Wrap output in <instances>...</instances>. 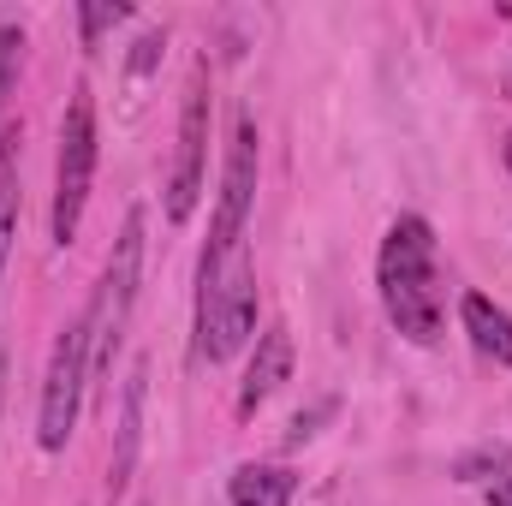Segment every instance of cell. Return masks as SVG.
Wrapping results in <instances>:
<instances>
[{"label":"cell","mask_w":512,"mask_h":506,"mask_svg":"<svg viewBox=\"0 0 512 506\" xmlns=\"http://www.w3.org/2000/svg\"><path fill=\"white\" fill-rule=\"evenodd\" d=\"M376 292H382L387 322L411 346H435L447 328V298H441V251L435 227L423 215H399L376 256Z\"/></svg>","instance_id":"6da1fadb"},{"label":"cell","mask_w":512,"mask_h":506,"mask_svg":"<svg viewBox=\"0 0 512 506\" xmlns=\"http://www.w3.org/2000/svg\"><path fill=\"white\" fill-rule=\"evenodd\" d=\"M256 340V262L245 239H215L197 256V358L227 364Z\"/></svg>","instance_id":"7a4b0ae2"},{"label":"cell","mask_w":512,"mask_h":506,"mask_svg":"<svg viewBox=\"0 0 512 506\" xmlns=\"http://www.w3.org/2000/svg\"><path fill=\"white\" fill-rule=\"evenodd\" d=\"M137 286H143V209H126V227L108 251V268L84 304V328H90V381L114 376V358L126 346L131 328V304H137Z\"/></svg>","instance_id":"3957f363"},{"label":"cell","mask_w":512,"mask_h":506,"mask_svg":"<svg viewBox=\"0 0 512 506\" xmlns=\"http://www.w3.org/2000/svg\"><path fill=\"white\" fill-rule=\"evenodd\" d=\"M96 155H102V131H96V96L90 84L72 90L66 120H60V155H54V209H48V239L66 251L84 227L90 209V185H96Z\"/></svg>","instance_id":"277c9868"},{"label":"cell","mask_w":512,"mask_h":506,"mask_svg":"<svg viewBox=\"0 0 512 506\" xmlns=\"http://www.w3.org/2000/svg\"><path fill=\"white\" fill-rule=\"evenodd\" d=\"M84 387H90V328L84 316H72L48 352V376H42V405H36V447L42 453H66L78 411H84Z\"/></svg>","instance_id":"5b68a950"},{"label":"cell","mask_w":512,"mask_h":506,"mask_svg":"<svg viewBox=\"0 0 512 506\" xmlns=\"http://www.w3.org/2000/svg\"><path fill=\"white\" fill-rule=\"evenodd\" d=\"M209 179V60H197L185 102H179V143H173V173H167V221L185 227L203 203Z\"/></svg>","instance_id":"8992f818"},{"label":"cell","mask_w":512,"mask_h":506,"mask_svg":"<svg viewBox=\"0 0 512 506\" xmlns=\"http://www.w3.org/2000/svg\"><path fill=\"white\" fill-rule=\"evenodd\" d=\"M256 161H262V149H256V120L239 114V120H233V143H227V167H221L215 221H209L215 239H245L251 209H256Z\"/></svg>","instance_id":"52a82bcc"},{"label":"cell","mask_w":512,"mask_h":506,"mask_svg":"<svg viewBox=\"0 0 512 506\" xmlns=\"http://www.w3.org/2000/svg\"><path fill=\"white\" fill-rule=\"evenodd\" d=\"M280 381H292V334L280 322H268L256 334V352L245 364V381H239V417H256L280 393Z\"/></svg>","instance_id":"ba28073f"},{"label":"cell","mask_w":512,"mask_h":506,"mask_svg":"<svg viewBox=\"0 0 512 506\" xmlns=\"http://www.w3.org/2000/svg\"><path fill=\"white\" fill-rule=\"evenodd\" d=\"M459 322H465L477 358H489V364L512 370V310H501V304L483 298V292H465V298H459Z\"/></svg>","instance_id":"9c48e42d"},{"label":"cell","mask_w":512,"mask_h":506,"mask_svg":"<svg viewBox=\"0 0 512 506\" xmlns=\"http://www.w3.org/2000/svg\"><path fill=\"white\" fill-rule=\"evenodd\" d=\"M143 381H149V364L137 358L126 376V393H120V441H114V465H108V489L120 495L131 483V465H137V441H143Z\"/></svg>","instance_id":"30bf717a"},{"label":"cell","mask_w":512,"mask_h":506,"mask_svg":"<svg viewBox=\"0 0 512 506\" xmlns=\"http://www.w3.org/2000/svg\"><path fill=\"white\" fill-rule=\"evenodd\" d=\"M227 501L233 506H292L298 501V477L286 465H239L227 477Z\"/></svg>","instance_id":"8fae6325"},{"label":"cell","mask_w":512,"mask_h":506,"mask_svg":"<svg viewBox=\"0 0 512 506\" xmlns=\"http://www.w3.org/2000/svg\"><path fill=\"white\" fill-rule=\"evenodd\" d=\"M18 149H24V131L6 126L0 131V280H6V256L18 239Z\"/></svg>","instance_id":"7c38bea8"},{"label":"cell","mask_w":512,"mask_h":506,"mask_svg":"<svg viewBox=\"0 0 512 506\" xmlns=\"http://www.w3.org/2000/svg\"><path fill=\"white\" fill-rule=\"evenodd\" d=\"M18 72H24V30L0 24V114H6V96L18 90Z\"/></svg>","instance_id":"4fadbf2b"},{"label":"cell","mask_w":512,"mask_h":506,"mask_svg":"<svg viewBox=\"0 0 512 506\" xmlns=\"http://www.w3.org/2000/svg\"><path fill=\"white\" fill-rule=\"evenodd\" d=\"M131 6L126 0H114V6H102V0H84L78 6V30H84V48H96L102 42V30H114V24H126Z\"/></svg>","instance_id":"5bb4252c"},{"label":"cell","mask_w":512,"mask_h":506,"mask_svg":"<svg viewBox=\"0 0 512 506\" xmlns=\"http://www.w3.org/2000/svg\"><path fill=\"white\" fill-rule=\"evenodd\" d=\"M161 48H167V42H161V30H149V36H137V48H131V78H149V72H155V66H161Z\"/></svg>","instance_id":"9a60e30c"},{"label":"cell","mask_w":512,"mask_h":506,"mask_svg":"<svg viewBox=\"0 0 512 506\" xmlns=\"http://www.w3.org/2000/svg\"><path fill=\"white\" fill-rule=\"evenodd\" d=\"M328 411H334V405H322V411H310V417H304V411H298V417H292V435H286V447H304V441H310V435H316V423H322V417H328Z\"/></svg>","instance_id":"2e32d148"},{"label":"cell","mask_w":512,"mask_h":506,"mask_svg":"<svg viewBox=\"0 0 512 506\" xmlns=\"http://www.w3.org/2000/svg\"><path fill=\"white\" fill-rule=\"evenodd\" d=\"M489 506H512V477H495L489 483Z\"/></svg>","instance_id":"e0dca14e"},{"label":"cell","mask_w":512,"mask_h":506,"mask_svg":"<svg viewBox=\"0 0 512 506\" xmlns=\"http://www.w3.org/2000/svg\"><path fill=\"white\" fill-rule=\"evenodd\" d=\"M0 405H6V346H0Z\"/></svg>","instance_id":"ac0fdd59"},{"label":"cell","mask_w":512,"mask_h":506,"mask_svg":"<svg viewBox=\"0 0 512 506\" xmlns=\"http://www.w3.org/2000/svg\"><path fill=\"white\" fill-rule=\"evenodd\" d=\"M501 161H507V173H512V131H507V143H501Z\"/></svg>","instance_id":"d6986e66"}]
</instances>
